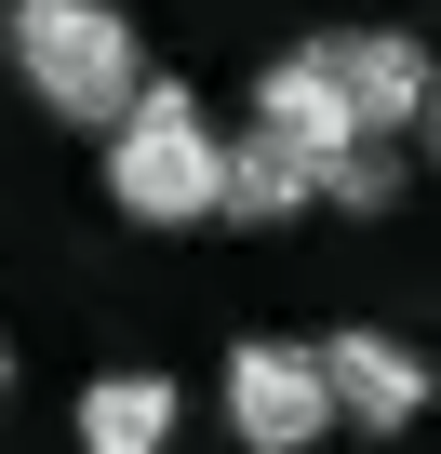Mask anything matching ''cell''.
<instances>
[{"label":"cell","instance_id":"5","mask_svg":"<svg viewBox=\"0 0 441 454\" xmlns=\"http://www.w3.org/2000/svg\"><path fill=\"white\" fill-rule=\"evenodd\" d=\"M308 361H321V387H335V427H414V414H428V361H414L401 334H374V321H335Z\"/></svg>","mask_w":441,"mask_h":454},{"label":"cell","instance_id":"7","mask_svg":"<svg viewBox=\"0 0 441 454\" xmlns=\"http://www.w3.org/2000/svg\"><path fill=\"white\" fill-rule=\"evenodd\" d=\"M174 414H187V387L147 374V361H121V374L81 387V454H174Z\"/></svg>","mask_w":441,"mask_h":454},{"label":"cell","instance_id":"4","mask_svg":"<svg viewBox=\"0 0 441 454\" xmlns=\"http://www.w3.org/2000/svg\"><path fill=\"white\" fill-rule=\"evenodd\" d=\"M228 427H241V454H308V441L335 427L321 361H308L295 334H241V348H228Z\"/></svg>","mask_w":441,"mask_h":454},{"label":"cell","instance_id":"10","mask_svg":"<svg viewBox=\"0 0 441 454\" xmlns=\"http://www.w3.org/2000/svg\"><path fill=\"white\" fill-rule=\"evenodd\" d=\"M414 134H428V160H441V67H428V107H414Z\"/></svg>","mask_w":441,"mask_h":454},{"label":"cell","instance_id":"1","mask_svg":"<svg viewBox=\"0 0 441 454\" xmlns=\"http://www.w3.org/2000/svg\"><path fill=\"white\" fill-rule=\"evenodd\" d=\"M0 54H14V81H28L67 134H121V107L161 81L121 0H14V14H0Z\"/></svg>","mask_w":441,"mask_h":454},{"label":"cell","instance_id":"11","mask_svg":"<svg viewBox=\"0 0 441 454\" xmlns=\"http://www.w3.org/2000/svg\"><path fill=\"white\" fill-rule=\"evenodd\" d=\"M0 387H14V348H0Z\"/></svg>","mask_w":441,"mask_h":454},{"label":"cell","instance_id":"8","mask_svg":"<svg viewBox=\"0 0 441 454\" xmlns=\"http://www.w3.org/2000/svg\"><path fill=\"white\" fill-rule=\"evenodd\" d=\"M308 200H321L308 160H281L268 134H228V187H214V214H228V227H295Z\"/></svg>","mask_w":441,"mask_h":454},{"label":"cell","instance_id":"9","mask_svg":"<svg viewBox=\"0 0 441 454\" xmlns=\"http://www.w3.org/2000/svg\"><path fill=\"white\" fill-rule=\"evenodd\" d=\"M321 200H335V214H388V200H401V147H348V160L321 174Z\"/></svg>","mask_w":441,"mask_h":454},{"label":"cell","instance_id":"2","mask_svg":"<svg viewBox=\"0 0 441 454\" xmlns=\"http://www.w3.org/2000/svg\"><path fill=\"white\" fill-rule=\"evenodd\" d=\"M214 187H228V134L201 121L187 81H147V94L121 107V134H107V200H121L134 227H201Z\"/></svg>","mask_w":441,"mask_h":454},{"label":"cell","instance_id":"6","mask_svg":"<svg viewBox=\"0 0 441 454\" xmlns=\"http://www.w3.org/2000/svg\"><path fill=\"white\" fill-rule=\"evenodd\" d=\"M255 134L281 147V160H308V174H335L361 134H348V107H335V81L308 67V54H268L255 67Z\"/></svg>","mask_w":441,"mask_h":454},{"label":"cell","instance_id":"3","mask_svg":"<svg viewBox=\"0 0 441 454\" xmlns=\"http://www.w3.org/2000/svg\"><path fill=\"white\" fill-rule=\"evenodd\" d=\"M295 54L335 81V107H348L361 147H401L414 107H428V67H441V54H414V27H308Z\"/></svg>","mask_w":441,"mask_h":454}]
</instances>
